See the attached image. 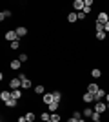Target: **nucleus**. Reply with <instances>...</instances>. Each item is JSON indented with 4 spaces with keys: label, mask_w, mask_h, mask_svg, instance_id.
Returning <instances> with one entry per match:
<instances>
[{
    "label": "nucleus",
    "mask_w": 109,
    "mask_h": 122,
    "mask_svg": "<svg viewBox=\"0 0 109 122\" xmlns=\"http://www.w3.org/2000/svg\"><path fill=\"white\" fill-rule=\"evenodd\" d=\"M105 102H107V104H109V93H107V95H105Z\"/></svg>",
    "instance_id": "obj_35"
},
{
    "label": "nucleus",
    "mask_w": 109,
    "mask_h": 122,
    "mask_svg": "<svg viewBox=\"0 0 109 122\" xmlns=\"http://www.w3.org/2000/svg\"><path fill=\"white\" fill-rule=\"evenodd\" d=\"M18 122H27V118H26V115H24V117H18Z\"/></svg>",
    "instance_id": "obj_32"
},
{
    "label": "nucleus",
    "mask_w": 109,
    "mask_h": 122,
    "mask_svg": "<svg viewBox=\"0 0 109 122\" xmlns=\"http://www.w3.org/2000/svg\"><path fill=\"white\" fill-rule=\"evenodd\" d=\"M44 91H46V89H44V86H40V84L35 87V93H38V95H44Z\"/></svg>",
    "instance_id": "obj_20"
},
{
    "label": "nucleus",
    "mask_w": 109,
    "mask_h": 122,
    "mask_svg": "<svg viewBox=\"0 0 109 122\" xmlns=\"http://www.w3.org/2000/svg\"><path fill=\"white\" fill-rule=\"evenodd\" d=\"M67 20H69V22H76V20H78V16H76V13H69V16H67Z\"/></svg>",
    "instance_id": "obj_21"
},
{
    "label": "nucleus",
    "mask_w": 109,
    "mask_h": 122,
    "mask_svg": "<svg viewBox=\"0 0 109 122\" xmlns=\"http://www.w3.org/2000/svg\"><path fill=\"white\" fill-rule=\"evenodd\" d=\"M11 97L15 98V100H20L22 98V91L20 89H13V91H11Z\"/></svg>",
    "instance_id": "obj_11"
},
{
    "label": "nucleus",
    "mask_w": 109,
    "mask_h": 122,
    "mask_svg": "<svg viewBox=\"0 0 109 122\" xmlns=\"http://www.w3.org/2000/svg\"><path fill=\"white\" fill-rule=\"evenodd\" d=\"M67 122H78V120H76V118H75V117H71V118H69Z\"/></svg>",
    "instance_id": "obj_33"
},
{
    "label": "nucleus",
    "mask_w": 109,
    "mask_h": 122,
    "mask_svg": "<svg viewBox=\"0 0 109 122\" xmlns=\"http://www.w3.org/2000/svg\"><path fill=\"white\" fill-rule=\"evenodd\" d=\"M20 66H22L20 60H13V62H11V69H18Z\"/></svg>",
    "instance_id": "obj_15"
},
{
    "label": "nucleus",
    "mask_w": 109,
    "mask_h": 122,
    "mask_svg": "<svg viewBox=\"0 0 109 122\" xmlns=\"http://www.w3.org/2000/svg\"><path fill=\"white\" fill-rule=\"evenodd\" d=\"M9 46H11V49H18V46H20V42H18V40H15V42H11Z\"/></svg>",
    "instance_id": "obj_25"
},
{
    "label": "nucleus",
    "mask_w": 109,
    "mask_h": 122,
    "mask_svg": "<svg viewBox=\"0 0 109 122\" xmlns=\"http://www.w3.org/2000/svg\"><path fill=\"white\" fill-rule=\"evenodd\" d=\"M53 98H55L57 102H60V100H62V93H60V91H53Z\"/></svg>",
    "instance_id": "obj_17"
},
{
    "label": "nucleus",
    "mask_w": 109,
    "mask_h": 122,
    "mask_svg": "<svg viewBox=\"0 0 109 122\" xmlns=\"http://www.w3.org/2000/svg\"><path fill=\"white\" fill-rule=\"evenodd\" d=\"M16 102H18V100H15V98H9V100L5 102V106H7V107H15V106H16Z\"/></svg>",
    "instance_id": "obj_18"
},
{
    "label": "nucleus",
    "mask_w": 109,
    "mask_h": 122,
    "mask_svg": "<svg viewBox=\"0 0 109 122\" xmlns=\"http://www.w3.org/2000/svg\"><path fill=\"white\" fill-rule=\"evenodd\" d=\"M96 38H98V40H104V38H105V31H102V33H96Z\"/></svg>",
    "instance_id": "obj_28"
},
{
    "label": "nucleus",
    "mask_w": 109,
    "mask_h": 122,
    "mask_svg": "<svg viewBox=\"0 0 109 122\" xmlns=\"http://www.w3.org/2000/svg\"><path fill=\"white\" fill-rule=\"evenodd\" d=\"M26 118H27V122H35V113H33V111L26 113Z\"/></svg>",
    "instance_id": "obj_19"
},
{
    "label": "nucleus",
    "mask_w": 109,
    "mask_h": 122,
    "mask_svg": "<svg viewBox=\"0 0 109 122\" xmlns=\"http://www.w3.org/2000/svg\"><path fill=\"white\" fill-rule=\"evenodd\" d=\"M95 27H96V33H102V31H104V24H98V22H96Z\"/></svg>",
    "instance_id": "obj_26"
},
{
    "label": "nucleus",
    "mask_w": 109,
    "mask_h": 122,
    "mask_svg": "<svg viewBox=\"0 0 109 122\" xmlns=\"http://www.w3.org/2000/svg\"><path fill=\"white\" fill-rule=\"evenodd\" d=\"M91 75H93V76H95V78H98V76H100V75H102V71H100V69H96V67H95L93 71H91Z\"/></svg>",
    "instance_id": "obj_23"
},
{
    "label": "nucleus",
    "mask_w": 109,
    "mask_h": 122,
    "mask_svg": "<svg viewBox=\"0 0 109 122\" xmlns=\"http://www.w3.org/2000/svg\"><path fill=\"white\" fill-rule=\"evenodd\" d=\"M16 35H18V38L20 36H24V35H27V27H24V25H20V27H16Z\"/></svg>",
    "instance_id": "obj_8"
},
{
    "label": "nucleus",
    "mask_w": 109,
    "mask_h": 122,
    "mask_svg": "<svg viewBox=\"0 0 109 122\" xmlns=\"http://www.w3.org/2000/svg\"><path fill=\"white\" fill-rule=\"evenodd\" d=\"M58 106H60V102H57V100H53L51 104H49V106H47V109H49V111H53V113H55V111H57V109H58Z\"/></svg>",
    "instance_id": "obj_10"
},
{
    "label": "nucleus",
    "mask_w": 109,
    "mask_h": 122,
    "mask_svg": "<svg viewBox=\"0 0 109 122\" xmlns=\"http://www.w3.org/2000/svg\"><path fill=\"white\" fill-rule=\"evenodd\" d=\"M7 16H11V11H2V13H0V20H4Z\"/></svg>",
    "instance_id": "obj_22"
},
{
    "label": "nucleus",
    "mask_w": 109,
    "mask_h": 122,
    "mask_svg": "<svg viewBox=\"0 0 109 122\" xmlns=\"http://www.w3.org/2000/svg\"><path fill=\"white\" fill-rule=\"evenodd\" d=\"M42 98H44V102H46L47 106H49V104L55 100V98H53V93H44V95H42Z\"/></svg>",
    "instance_id": "obj_6"
},
{
    "label": "nucleus",
    "mask_w": 109,
    "mask_h": 122,
    "mask_svg": "<svg viewBox=\"0 0 109 122\" xmlns=\"http://www.w3.org/2000/svg\"><path fill=\"white\" fill-rule=\"evenodd\" d=\"M98 122H100V120H98Z\"/></svg>",
    "instance_id": "obj_38"
},
{
    "label": "nucleus",
    "mask_w": 109,
    "mask_h": 122,
    "mask_svg": "<svg viewBox=\"0 0 109 122\" xmlns=\"http://www.w3.org/2000/svg\"><path fill=\"white\" fill-rule=\"evenodd\" d=\"M0 98H2L4 102H7L9 98H13V97H11V93H9V91H2V93H0Z\"/></svg>",
    "instance_id": "obj_13"
},
{
    "label": "nucleus",
    "mask_w": 109,
    "mask_h": 122,
    "mask_svg": "<svg viewBox=\"0 0 109 122\" xmlns=\"http://www.w3.org/2000/svg\"><path fill=\"white\" fill-rule=\"evenodd\" d=\"M93 113H95L93 107H85V109L82 111V115H84V117H93Z\"/></svg>",
    "instance_id": "obj_14"
},
{
    "label": "nucleus",
    "mask_w": 109,
    "mask_h": 122,
    "mask_svg": "<svg viewBox=\"0 0 109 122\" xmlns=\"http://www.w3.org/2000/svg\"><path fill=\"white\" fill-rule=\"evenodd\" d=\"M104 31H109V22H107V24L104 25Z\"/></svg>",
    "instance_id": "obj_34"
},
{
    "label": "nucleus",
    "mask_w": 109,
    "mask_h": 122,
    "mask_svg": "<svg viewBox=\"0 0 109 122\" xmlns=\"http://www.w3.org/2000/svg\"><path fill=\"white\" fill-rule=\"evenodd\" d=\"M93 109H95L96 113H100V115H102V113H104L105 109H107V102H96Z\"/></svg>",
    "instance_id": "obj_1"
},
{
    "label": "nucleus",
    "mask_w": 109,
    "mask_h": 122,
    "mask_svg": "<svg viewBox=\"0 0 109 122\" xmlns=\"http://www.w3.org/2000/svg\"><path fill=\"white\" fill-rule=\"evenodd\" d=\"M73 117L76 118V120H80V118H82V113H80V111H75V113H73Z\"/></svg>",
    "instance_id": "obj_30"
},
{
    "label": "nucleus",
    "mask_w": 109,
    "mask_h": 122,
    "mask_svg": "<svg viewBox=\"0 0 109 122\" xmlns=\"http://www.w3.org/2000/svg\"><path fill=\"white\" fill-rule=\"evenodd\" d=\"M96 22H98V24H107V22H109V15H107V13H104V11H102V13H100V15H98V20H96Z\"/></svg>",
    "instance_id": "obj_3"
},
{
    "label": "nucleus",
    "mask_w": 109,
    "mask_h": 122,
    "mask_svg": "<svg viewBox=\"0 0 109 122\" xmlns=\"http://www.w3.org/2000/svg\"><path fill=\"white\" fill-rule=\"evenodd\" d=\"M18 86H22L20 78H11V80H9V87H11V89H18Z\"/></svg>",
    "instance_id": "obj_4"
},
{
    "label": "nucleus",
    "mask_w": 109,
    "mask_h": 122,
    "mask_svg": "<svg viewBox=\"0 0 109 122\" xmlns=\"http://www.w3.org/2000/svg\"><path fill=\"white\" fill-rule=\"evenodd\" d=\"M51 122H60V115L53 113V115H51Z\"/></svg>",
    "instance_id": "obj_24"
},
{
    "label": "nucleus",
    "mask_w": 109,
    "mask_h": 122,
    "mask_svg": "<svg viewBox=\"0 0 109 122\" xmlns=\"http://www.w3.org/2000/svg\"><path fill=\"white\" fill-rule=\"evenodd\" d=\"M91 118H93V122H98V120H100V113H96V111H95Z\"/></svg>",
    "instance_id": "obj_27"
},
{
    "label": "nucleus",
    "mask_w": 109,
    "mask_h": 122,
    "mask_svg": "<svg viewBox=\"0 0 109 122\" xmlns=\"http://www.w3.org/2000/svg\"><path fill=\"white\" fill-rule=\"evenodd\" d=\"M78 122H85V120H84V118H80V120H78Z\"/></svg>",
    "instance_id": "obj_36"
},
{
    "label": "nucleus",
    "mask_w": 109,
    "mask_h": 122,
    "mask_svg": "<svg viewBox=\"0 0 109 122\" xmlns=\"http://www.w3.org/2000/svg\"><path fill=\"white\" fill-rule=\"evenodd\" d=\"M76 16H78V20H84V18H85V13L80 11V13H76Z\"/></svg>",
    "instance_id": "obj_29"
},
{
    "label": "nucleus",
    "mask_w": 109,
    "mask_h": 122,
    "mask_svg": "<svg viewBox=\"0 0 109 122\" xmlns=\"http://www.w3.org/2000/svg\"><path fill=\"white\" fill-rule=\"evenodd\" d=\"M75 9L78 11V13H80V11H84V0H75Z\"/></svg>",
    "instance_id": "obj_9"
},
{
    "label": "nucleus",
    "mask_w": 109,
    "mask_h": 122,
    "mask_svg": "<svg viewBox=\"0 0 109 122\" xmlns=\"http://www.w3.org/2000/svg\"><path fill=\"white\" fill-rule=\"evenodd\" d=\"M22 87L29 89V87H31V80H29V78H24V80H22Z\"/></svg>",
    "instance_id": "obj_16"
},
{
    "label": "nucleus",
    "mask_w": 109,
    "mask_h": 122,
    "mask_svg": "<svg viewBox=\"0 0 109 122\" xmlns=\"http://www.w3.org/2000/svg\"><path fill=\"white\" fill-rule=\"evenodd\" d=\"M98 89H100V87L96 86V84H93V82H91V84L87 86V93H93V95H95L96 91H98Z\"/></svg>",
    "instance_id": "obj_12"
},
{
    "label": "nucleus",
    "mask_w": 109,
    "mask_h": 122,
    "mask_svg": "<svg viewBox=\"0 0 109 122\" xmlns=\"http://www.w3.org/2000/svg\"><path fill=\"white\" fill-rule=\"evenodd\" d=\"M107 109H109V104H107Z\"/></svg>",
    "instance_id": "obj_37"
},
{
    "label": "nucleus",
    "mask_w": 109,
    "mask_h": 122,
    "mask_svg": "<svg viewBox=\"0 0 109 122\" xmlns=\"http://www.w3.org/2000/svg\"><path fill=\"white\" fill-rule=\"evenodd\" d=\"M4 38L9 40V42H15V40H18V35H16V31H7L4 35Z\"/></svg>",
    "instance_id": "obj_2"
},
{
    "label": "nucleus",
    "mask_w": 109,
    "mask_h": 122,
    "mask_svg": "<svg viewBox=\"0 0 109 122\" xmlns=\"http://www.w3.org/2000/svg\"><path fill=\"white\" fill-rule=\"evenodd\" d=\"M82 100L85 102V104H89V102H93V100H95V95H93V93H84Z\"/></svg>",
    "instance_id": "obj_7"
},
{
    "label": "nucleus",
    "mask_w": 109,
    "mask_h": 122,
    "mask_svg": "<svg viewBox=\"0 0 109 122\" xmlns=\"http://www.w3.org/2000/svg\"><path fill=\"white\" fill-rule=\"evenodd\" d=\"M18 60H20V62H26V60H27V55H26V53H22V55H20V58H18Z\"/></svg>",
    "instance_id": "obj_31"
},
{
    "label": "nucleus",
    "mask_w": 109,
    "mask_h": 122,
    "mask_svg": "<svg viewBox=\"0 0 109 122\" xmlns=\"http://www.w3.org/2000/svg\"><path fill=\"white\" fill-rule=\"evenodd\" d=\"M105 95H107V93H105L104 89H98V91L95 93V100H96V102H102V100H104V97H105Z\"/></svg>",
    "instance_id": "obj_5"
}]
</instances>
